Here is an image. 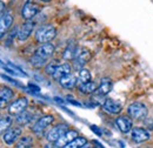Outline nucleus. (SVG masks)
I'll list each match as a JSON object with an SVG mask.
<instances>
[{
	"label": "nucleus",
	"instance_id": "72a5a7b5",
	"mask_svg": "<svg viewBox=\"0 0 153 148\" xmlns=\"http://www.w3.org/2000/svg\"><path fill=\"white\" fill-rule=\"evenodd\" d=\"M40 1H42V2H50V1H52V0H40Z\"/></svg>",
	"mask_w": 153,
	"mask_h": 148
},
{
	"label": "nucleus",
	"instance_id": "9d476101",
	"mask_svg": "<svg viewBox=\"0 0 153 148\" xmlns=\"http://www.w3.org/2000/svg\"><path fill=\"white\" fill-rule=\"evenodd\" d=\"M27 106H28V100L26 98H19V99H17L16 101H13L10 105L8 112L12 115H18V114L22 113L24 111H26Z\"/></svg>",
	"mask_w": 153,
	"mask_h": 148
},
{
	"label": "nucleus",
	"instance_id": "f3484780",
	"mask_svg": "<svg viewBox=\"0 0 153 148\" xmlns=\"http://www.w3.org/2000/svg\"><path fill=\"white\" fill-rule=\"evenodd\" d=\"M60 86L66 88V90H73L78 85V79L74 74H67L65 76H62L60 80H58Z\"/></svg>",
	"mask_w": 153,
	"mask_h": 148
},
{
	"label": "nucleus",
	"instance_id": "aec40b11",
	"mask_svg": "<svg viewBox=\"0 0 153 148\" xmlns=\"http://www.w3.org/2000/svg\"><path fill=\"white\" fill-rule=\"evenodd\" d=\"M78 88H79V91L82 93V94H94L97 88H98V85H97L94 81L91 80L88 82L78 85Z\"/></svg>",
	"mask_w": 153,
	"mask_h": 148
},
{
	"label": "nucleus",
	"instance_id": "c756f323",
	"mask_svg": "<svg viewBox=\"0 0 153 148\" xmlns=\"http://www.w3.org/2000/svg\"><path fill=\"white\" fill-rule=\"evenodd\" d=\"M5 14V4L2 1H0V18Z\"/></svg>",
	"mask_w": 153,
	"mask_h": 148
},
{
	"label": "nucleus",
	"instance_id": "a878e982",
	"mask_svg": "<svg viewBox=\"0 0 153 148\" xmlns=\"http://www.w3.org/2000/svg\"><path fill=\"white\" fill-rule=\"evenodd\" d=\"M17 148H32L33 147V139L31 136H22L20 138L16 145Z\"/></svg>",
	"mask_w": 153,
	"mask_h": 148
},
{
	"label": "nucleus",
	"instance_id": "1a4fd4ad",
	"mask_svg": "<svg viewBox=\"0 0 153 148\" xmlns=\"http://www.w3.org/2000/svg\"><path fill=\"white\" fill-rule=\"evenodd\" d=\"M115 126L123 134H127L133 128V122L130 116H118L115 119Z\"/></svg>",
	"mask_w": 153,
	"mask_h": 148
},
{
	"label": "nucleus",
	"instance_id": "f8f14e48",
	"mask_svg": "<svg viewBox=\"0 0 153 148\" xmlns=\"http://www.w3.org/2000/svg\"><path fill=\"white\" fill-rule=\"evenodd\" d=\"M20 135H21V130L19 127H13V128H10L4 134L2 140L6 145L12 146L13 144L18 142V140L20 139Z\"/></svg>",
	"mask_w": 153,
	"mask_h": 148
},
{
	"label": "nucleus",
	"instance_id": "b1692460",
	"mask_svg": "<svg viewBox=\"0 0 153 148\" xmlns=\"http://www.w3.org/2000/svg\"><path fill=\"white\" fill-rule=\"evenodd\" d=\"M76 79H78V85L88 82V81H91V72L88 70H86V68H82V70H80L78 72Z\"/></svg>",
	"mask_w": 153,
	"mask_h": 148
},
{
	"label": "nucleus",
	"instance_id": "f03ea898",
	"mask_svg": "<svg viewBox=\"0 0 153 148\" xmlns=\"http://www.w3.org/2000/svg\"><path fill=\"white\" fill-rule=\"evenodd\" d=\"M127 114L131 119L144 120L149 114V108L143 102H133L127 107Z\"/></svg>",
	"mask_w": 153,
	"mask_h": 148
},
{
	"label": "nucleus",
	"instance_id": "4468645a",
	"mask_svg": "<svg viewBox=\"0 0 153 148\" xmlns=\"http://www.w3.org/2000/svg\"><path fill=\"white\" fill-rule=\"evenodd\" d=\"M54 51H56V46L52 42H46V44H41L37 48V51H36V54L44 58V59H46V60H48L51 56H53Z\"/></svg>",
	"mask_w": 153,
	"mask_h": 148
},
{
	"label": "nucleus",
	"instance_id": "f704fd0d",
	"mask_svg": "<svg viewBox=\"0 0 153 148\" xmlns=\"http://www.w3.org/2000/svg\"><path fill=\"white\" fill-rule=\"evenodd\" d=\"M1 64H2V62H1V61H0V65H1Z\"/></svg>",
	"mask_w": 153,
	"mask_h": 148
},
{
	"label": "nucleus",
	"instance_id": "2f4dec72",
	"mask_svg": "<svg viewBox=\"0 0 153 148\" xmlns=\"http://www.w3.org/2000/svg\"><path fill=\"white\" fill-rule=\"evenodd\" d=\"M91 128H92V130H94V133H97V134H99V135H100V134H101V132H100V130H99V128H97L96 126H92V127H91Z\"/></svg>",
	"mask_w": 153,
	"mask_h": 148
},
{
	"label": "nucleus",
	"instance_id": "20e7f679",
	"mask_svg": "<svg viewBox=\"0 0 153 148\" xmlns=\"http://www.w3.org/2000/svg\"><path fill=\"white\" fill-rule=\"evenodd\" d=\"M39 11H40V7L37 2H34L33 0H27L21 8V17L26 21H30L38 14Z\"/></svg>",
	"mask_w": 153,
	"mask_h": 148
},
{
	"label": "nucleus",
	"instance_id": "f257e3e1",
	"mask_svg": "<svg viewBox=\"0 0 153 148\" xmlns=\"http://www.w3.org/2000/svg\"><path fill=\"white\" fill-rule=\"evenodd\" d=\"M57 36V30L52 25H44L39 27L36 32V40L40 44L51 42Z\"/></svg>",
	"mask_w": 153,
	"mask_h": 148
},
{
	"label": "nucleus",
	"instance_id": "5701e85b",
	"mask_svg": "<svg viewBox=\"0 0 153 148\" xmlns=\"http://www.w3.org/2000/svg\"><path fill=\"white\" fill-rule=\"evenodd\" d=\"M12 121H13V119L11 115H5V116L0 118V134H5L11 128Z\"/></svg>",
	"mask_w": 153,
	"mask_h": 148
},
{
	"label": "nucleus",
	"instance_id": "6ab92c4d",
	"mask_svg": "<svg viewBox=\"0 0 153 148\" xmlns=\"http://www.w3.org/2000/svg\"><path fill=\"white\" fill-rule=\"evenodd\" d=\"M13 91L8 87H2L0 90V107L6 106V104L13 98Z\"/></svg>",
	"mask_w": 153,
	"mask_h": 148
},
{
	"label": "nucleus",
	"instance_id": "7ed1b4c3",
	"mask_svg": "<svg viewBox=\"0 0 153 148\" xmlns=\"http://www.w3.org/2000/svg\"><path fill=\"white\" fill-rule=\"evenodd\" d=\"M91 59V52L85 48V47H81V48H78L76 51V54L73 59V66L74 68L80 71L84 68V66L88 62V60Z\"/></svg>",
	"mask_w": 153,
	"mask_h": 148
},
{
	"label": "nucleus",
	"instance_id": "ddd939ff",
	"mask_svg": "<svg viewBox=\"0 0 153 148\" xmlns=\"http://www.w3.org/2000/svg\"><path fill=\"white\" fill-rule=\"evenodd\" d=\"M33 30H34V22L33 21H26L25 24H22L18 30V34H17L18 40L19 41H26L30 38V36L32 34Z\"/></svg>",
	"mask_w": 153,
	"mask_h": 148
},
{
	"label": "nucleus",
	"instance_id": "dca6fc26",
	"mask_svg": "<svg viewBox=\"0 0 153 148\" xmlns=\"http://www.w3.org/2000/svg\"><path fill=\"white\" fill-rule=\"evenodd\" d=\"M79 135H78V132L76 130H67L59 140H57L56 142H54V145H56V147L57 148H64L66 145H68L71 141H73L76 138H78Z\"/></svg>",
	"mask_w": 153,
	"mask_h": 148
},
{
	"label": "nucleus",
	"instance_id": "c85d7f7f",
	"mask_svg": "<svg viewBox=\"0 0 153 148\" xmlns=\"http://www.w3.org/2000/svg\"><path fill=\"white\" fill-rule=\"evenodd\" d=\"M28 88L31 90L32 93H39L40 92V88H39L37 85H33V84H28Z\"/></svg>",
	"mask_w": 153,
	"mask_h": 148
},
{
	"label": "nucleus",
	"instance_id": "412c9836",
	"mask_svg": "<svg viewBox=\"0 0 153 148\" xmlns=\"http://www.w3.org/2000/svg\"><path fill=\"white\" fill-rule=\"evenodd\" d=\"M33 118H34V115L31 112L24 111L22 113L16 115V122L19 125H27L33 120Z\"/></svg>",
	"mask_w": 153,
	"mask_h": 148
},
{
	"label": "nucleus",
	"instance_id": "bb28decb",
	"mask_svg": "<svg viewBox=\"0 0 153 148\" xmlns=\"http://www.w3.org/2000/svg\"><path fill=\"white\" fill-rule=\"evenodd\" d=\"M86 144H87V140H86L85 138L78 136L73 141H71L68 145H66L64 148H80V147H82L84 145H86Z\"/></svg>",
	"mask_w": 153,
	"mask_h": 148
},
{
	"label": "nucleus",
	"instance_id": "393cba45",
	"mask_svg": "<svg viewBox=\"0 0 153 148\" xmlns=\"http://www.w3.org/2000/svg\"><path fill=\"white\" fill-rule=\"evenodd\" d=\"M30 64L33 67H36V68H41V67H44V66L47 65V60L44 59V58H41V56H37L34 53L33 56H31V59H30Z\"/></svg>",
	"mask_w": 153,
	"mask_h": 148
},
{
	"label": "nucleus",
	"instance_id": "cd10ccee",
	"mask_svg": "<svg viewBox=\"0 0 153 148\" xmlns=\"http://www.w3.org/2000/svg\"><path fill=\"white\" fill-rule=\"evenodd\" d=\"M59 65H60V64H59L58 61H51V62H48V64L45 66V71H46V73L50 74V75H53Z\"/></svg>",
	"mask_w": 153,
	"mask_h": 148
},
{
	"label": "nucleus",
	"instance_id": "39448f33",
	"mask_svg": "<svg viewBox=\"0 0 153 148\" xmlns=\"http://www.w3.org/2000/svg\"><path fill=\"white\" fill-rule=\"evenodd\" d=\"M67 130H70L68 128V125L66 124H59V125H56L54 127H52L51 130H48L47 135H46V139L48 142H52L54 144L57 140H59Z\"/></svg>",
	"mask_w": 153,
	"mask_h": 148
},
{
	"label": "nucleus",
	"instance_id": "423d86ee",
	"mask_svg": "<svg viewBox=\"0 0 153 148\" xmlns=\"http://www.w3.org/2000/svg\"><path fill=\"white\" fill-rule=\"evenodd\" d=\"M53 121H54V116L53 115H44V116L39 118L38 120L34 122V125L32 127V130L34 133L39 134V133L44 132L48 126H51L53 124Z\"/></svg>",
	"mask_w": 153,
	"mask_h": 148
},
{
	"label": "nucleus",
	"instance_id": "7c9ffc66",
	"mask_svg": "<svg viewBox=\"0 0 153 148\" xmlns=\"http://www.w3.org/2000/svg\"><path fill=\"white\" fill-rule=\"evenodd\" d=\"M42 148H57V147H56V145H54V144H52V142H48L47 145H45V146H44Z\"/></svg>",
	"mask_w": 153,
	"mask_h": 148
},
{
	"label": "nucleus",
	"instance_id": "9b49d317",
	"mask_svg": "<svg viewBox=\"0 0 153 148\" xmlns=\"http://www.w3.org/2000/svg\"><path fill=\"white\" fill-rule=\"evenodd\" d=\"M13 19H14V17L10 11L5 12V14L0 18V39L5 37V34L8 32L10 27L13 24Z\"/></svg>",
	"mask_w": 153,
	"mask_h": 148
},
{
	"label": "nucleus",
	"instance_id": "6e6552de",
	"mask_svg": "<svg viewBox=\"0 0 153 148\" xmlns=\"http://www.w3.org/2000/svg\"><path fill=\"white\" fill-rule=\"evenodd\" d=\"M102 110L108 114L118 115L123 110V105L120 101H117L114 99H106L102 104Z\"/></svg>",
	"mask_w": 153,
	"mask_h": 148
},
{
	"label": "nucleus",
	"instance_id": "a211bd4d",
	"mask_svg": "<svg viewBox=\"0 0 153 148\" xmlns=\"http://www.w3.org/2000/svg\"><path fill=\"white\" fill-rule=\"evenodd\" d=\"M71 71H72V67H71V65H70L68 62L60 64V65L58 66V68L56 70L54 74L52 75V78L56 79V80H60L62 76H65V75H67V74H71Z\"/></svg>",
	"mask_w": 153,
	"mask_h": 148
},
{
	"label": "nucleus",
	"instance_id": "4be33fe9",
	"mask_svg": "<svg viewBox=\"0 0 153 148\" xmlns=\"http://www.w3.org/2000/svg\"><path fill=\"white\" fill-rule=\"evenodd\" d=\"M76 51H78V47L74 45V42H71L67 45V47L65 48L64 53H62V58L65 60H73L74 56L76 54Z\"/></svg>",
	"mask_w": 153,
	"mask_h": 148
},
{
	"label": "nucleus",
	"instance_id": "0eeeda50",
	"mask_svg": "<svg viewBox=\"0 0 153 148\" xmlns=\"http://www.w3.org/2000/svg\"><path fill=\"white\" fill-rule=\"evenodd\" d=\"M150 138H151L150 132L143 127H134L131 130V139L135 144H143V142L150 140Z\"/></svg>",
	"mask_w": 153,
	"mask_h": 148
},
{
	"label": "nucleus",
	"instance_id": "2eb2a0df",
	"mask_svg": "<svg viewBox=\"0 0 153 148\" xmlns=\"http://www.w3.org/2000/svg\"><path fill=\"white\" fill-rule=\"evenodd\" d=\"M112 86H113V84H112V80H111L110 78H102L94 94H96V95H99V96H104V98H105L108 93L111 92Z\"/></svg>",
	"mask_w": 153,
	"mask_h": 148
},
{
	"label": "nucleus",
	"instance_id": "473e14b6",
	"mask_svg": "<svg viewBox=\"0 0 153 148\" xmlns=\"http://www.w3.org/2000/svg\"><path fill=\"white\" fill-rule=\"evenodd\" d=\"M80 148H94L92 145H88V144H86V145H84L82 147H80Z\"/></svg>",
	"mask_w": 153,
	"mask_h": 148
}]
</instances>
